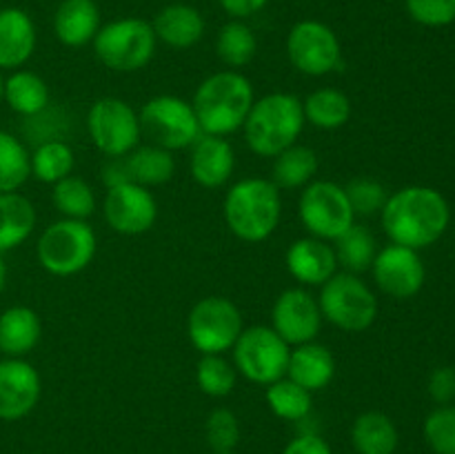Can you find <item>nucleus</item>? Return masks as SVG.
Here are the masks:
<instances>
[{"instance_id": "9", "label": "nucleus", "mask_w": 455, "mask_h": 454, "mask_svg": "<svg viewBox=\"0 0 455 454\" xmlns=\"http://www.w3.org/2000/svg\"><path fill=\"white\" fill-rule=\"evenodd\" d=\"M231 352H234L235 372L256 385L267 387L287 377L291 345L283 341L274 328L267 325L244 328Z\"/></svg>"}, {"instance_id": "43", "label": "nucleus", "mask_w": 455, "mask_h": 454, "mask_svg": "<svg viewBox=\"0 0 455 454\" xmlns=\"http://www.w3.org/2000/svg\"><path fill=\"white\" fill-rule=\"evenodd\" d=\"M283 454H333V450L318 432H300L289 441Z\"/></svg>"}, {"instance_id": "4", "label": "nucleus", "mask_w": 455, "mask_h": 454, "mask_svg": "<svg viewBox=\"0 0 455 454\" xmlns=\"http://www.w3.org/2000/svg\"><path fill=\"white\" fill-rule=\"evenodd\" d=\"M302 101L293 93L274 92L256 98L244 120V141L256 156L275 158L280 151L296 145L305 129Z\"/></svg>"}, {"instance_id": "31", "label": "nucleus", "mask_w": 455, "mask_h": 454, "mask_svg": "<svg viewBox=\"0 0 455 454\" xmlns=\"http://www.w3.org/2000/svg\"><path fill=\"white\" fill-rule=\"evenodd\" d=\"M76 165L74 150L62 138H53V141H44L36 145L34 154H31V176L47 185H56L62 178L71 176Z\"/></svg>"}, {"instance_id": "11", "label": "nucleus", "mask_w": 455, "mask_h": 454, "mask_svg": "<svg viewBox=\"0 0 455 454\" xmlns=\"http://www.w3.org/2000/svg\"><path fill=\"white\" fill-rule=\"evenodd\" d=\"M87 132L92 142L107 158H120L140 145L138 111L116 96L98 98L87 114Z\"/></svg>"}, {"instance_id": "32", "label": "nucleus", "mask_w": 455, "mask_h": 454, "mask_svg": "<svg viewBox=\"0 0 455 454\" xmlns=\"http://www.w3.org/2000/svg\"><path fill=\"white\" fill-rule=\"evenodd\" d=\"M338 265L345 267V272L351 274H363L371 270L373 258L378 254V243L371 231L364 225H351L345 234H340L333 245Z\"/></svg>"}, {"instance_id": "30", "label": "nucleus", "mask_w": 455, "mask_h": 454, "mask_svg": "<svg viewBox=\"0 0 455 454\" xmlns=\"http://www.w3.org/2000/svg\"><path fill=\"white\" fill-rule=\"evenodd\" d=\"M302 111H305V120L309 125L324 129V132H333L349 123L354 109H351V101L345 92L336 87H320L302 101Z\"/></svg>"}, {"instance_id": "45", "label": "nucleus", "mask_w": 455, "mask_h": 454, "mask_svg": "<svg viewBox=\"0 0 455 454\" xmlns=\"http://www.w3.org/2000/svg\"><path fill=\"white\" fill-rule=\"evenodd\" d=\"M4 285H7V265H4V258L0 254V292L4 289Z\"/></svg>"}, {"instance_id": "28", "label": "nucleus", "mask_w": 455, "mask_h": 454, "mask_svg": "<svg viewBox=\"0 0 455 454\" xmlns=\"http://www.w3.org/2000/svg\"><path fill=\"white\" fill-rule=\"evenodd\" d=\"M49 101L52 93L43 76L29 69H16L9 78H4V102L22 118L43 114L49 107Z\"/></svg>"}, {"instance_id": "38", "label": "nucleus", "mask_w": 455, "mask_h": 454, "mask_svg": "<svg viewBox=\"0 0 455 454\" xmlns=\"http://www.w3.org/2000/svg\"><path fill=\"white\" fill-rule=\"evenodd\" d=\"M347 199L355 216H373L380 214L387 203V190L380 181L369 176H355L345 185Z\"/></svg>"}, {"instance_id": "27", "label": "nucleus", "mask_w": 455, "mask_h": 454, "mask_svg": "<svg viewBox=\"0 0 455 454\" xmlns=\"http://www.w3.org/2000/svg\"><path fill=\"white\" fill-rule=\"evenodd\" d=\"M36 227V207L18 191L0 194V254L25 243Z\"/></svg>"}, {"instance_id": "24", "label": "nucleus", "mask_w": 455, "mask_h": 454, "mask_svg": "<svg viewBox=\"0 0 455 454\" xmlns=\"http://www.w3.org/2000/svg\"><path fill=\"white\" fill-rule=\"evenodd\" d=\"M43 336L40 316L27 305H13L0 314V352L7 359H25Z\"/></svg>"}, {"instance_id": "39", "label": "nucleus", "mask_w": 455, "mask_h": 454, "mask_svg": "<svg viewBox=\"0 0 455 454\" xmlns=\"http://www.w3.org/2000/svg\"><path fill=\"white\" fill-rule=\"evenodd\" d=\"M207 443L213 452H234L240 443V421L231 409L216 408L204 423Z\"/></svg>"}, {"instance_id": "36", "label": "nucleus", "mask_w": 455, "mask_h": 454, "mask_svg": "<svg viewBox=\"0 0 455 454\" xmlns=\"http://www.w3.org/2000/svg\"><path fill=\"white\" fill-rule=\"evenodd\" d=\"M31 176V154L20 138L0 132V194L18 191Z\"/></svg>"}, {"instance_id": "16", "label": "nucleus", "mask_w": 455, "mask_h": 454, "mask_svg": "<svg viewBox=\"0 0 455 454\" xmlns=\"http://www.w3.org/2000/svg\"><path fill=\"white\" fill-rule=\"evenodd\" d=\"M371 274L382 294L404 301L420 292L427 272L418 249L391 243L376 254Z\"/></svg>"}, {"instance_id": "10", "label": "nucleus", "mask_w": 455, "mask_h": 454, "mask_svg": "<svg viewBox=\"0 0 455 454\" xmlns=\"http://www.w3.org/2000/svg\"><path fill=\"white\" fill-rule=\"evenodd\" d=\"M298 214L309 236L327 240V243L345 234L355 223L345 185H338L333 181H311L300 191Z\"/></svg>"}, {"instance_id": "41", "label": "nucleus", "mask_w": 455, "mask_h": 454, "mask_svg": "<svg viewBox=\"0 0 455 454\" xmlns=\"http://www.w3.org/2000/svg\"><path fill=\"white\" fill-rule=\"evenodd\" d=\"M407 13L425 27H447L455 20V0H404Z\"/></svg>"}, {"instance_id": "40", "label": "nucleus", "mask_w": 455, "mask_h": 454, "mask_svg": "<svg viewBox=\"0 0 455 454\" xmlns=\"http://www.w3.org/2000/svg\"><path fill=\"white\" fill-rule=\"evenodd\" d=\"M425 441L435 454H455V405H443L427 417Z\"/></svg>"}, {"instance_id": "21", "label": "nucleus", "mask_w": 455, "mask_h": 454, "mask_svg": "<svg viewBox=\"0 0 455 454\" xmlns=\"http://www.w3.org/2000/svg\"><path fill=\"white\" fill-rule=\"evenodd\" d=\"M100 27L96 0H62L53 13V34L65 47L78 49L93 43Z\"/></svg>"}, {"instance_id": "6", "label": "nucleus", "mask_w": 455, "mask_h": 454, "mask_svg": "<svg viewBox=\"0 0 455 454\" xmlns=\"http://www.w3.org/2000/svg\"><path fill=\"white\" fill-rule=\"evenodd\" d=\"M156 31L142 18H118L98 29L93 53L111 71H138L151 62L156 53Z\"/></svg>"}, {"instance_id": "13", "label": "nucleus", "mask_w": 455, "mask_h": 454, "mask_svg": "<svg viewBox=\"0 0 455 454\" xmlns=\"http://www.w3.org/2000/svg\"><path fill=\"white\" fill-rule=\"evenodd\" d=\"M289 62L305 76H327L342 65L336 31L320 20H300L287 36Z\"/></svg>"}, {"instance_id": "46", "label": "nucleus", "mask_w": 455, "mask_h": 454, "mask_svg": "<svg viewBox=\"0 0 455 454\" xmlns=\"http://www.w3.org/2000/svg\"><path fill=\"white\" fill-rule=\"evenodd\" d=\"M4 101V78H3V71H0V102Z\"/></svg>"}, {"instance_id": "44", "label": "nucleus", "mask_w": 455, "mask_h": 454, "mask_svg": "<svg viewBox=\"0 0 455 454\" xmlns=\"http://www.w3.org/2000/svg\"><path fill=\"white\" fill-rule=\"evenodd\" d=\"M218 3L234 20H243V18H249L265 9L269 0H218Z\"/></svg>"}, {"instance_id": "3", "label": "nucleus", "mask_w": 455, "mask_h": 454, "mask_svg": "<svg viewBox=\"0 0 455 454\" xmlns=\"http://www.w3.org/2000/svg\"><path fill=\"white\" fill-rule=\"evenodd\" d=\"M227 227L244 243L269 239L283 218V199L271 178H243L229 187L222 203Z\"/></svg>"}, {"instance_id": "14", "label": "nucleus", "mask_w": 455, "mask_h": 454, "mask_svg": "<svg viewBox=\"0 0 455 454\" xmlns=\"http://www.w3.org/2000/svg\"><path fill=\"white\" fill-rule=\"evenodd\" d=\"M107 225L124 236H140L149 231L158 221V203L149 187L136 182H120L107 187L102 203Z\"/></svg>"}, {"instance_id": "2", "label": "nucleus", "mask_w": 455, "mask_h": 454, "mask_svg": "<svg viewBox=\"0 0 455 454\" xmlns=\"http://www.w3.org/2000/svg\"><path fill=\"white\" fill-rule=\"evenodd\" d=\"M256 93L251 80L235 69L216 71L198 85L191 107L198 118L200 132L227 138L243 129Z\"/></svg>"}, {"instance_id": "1", "label": "nucleus", "mask_w": 455, "mask_h": 454, "mask_svg": "<svg viewBox=\"0 0 455 454\" xmlns=\"http://www.w3.org/2000/svg\"><path fill=\"white\" fill-rule=\"evenodd\" d=\"M380 221L391 243L422 249L443 239L451 221V212L447 199L438 190L411 185L387 199Z\"/></svg>"}, {"instance_id": "17", "label": "nucleus", "mask_w": 455, "mask_h": 454, "mask_svg": "<svg viewBox=\"0 0 455 454\" xmlns=\"http://www.w3.org/2000/svg\"><path fill=\"white\" fill-rule=\"evenodd\" d=\"M43 383L29 361H0V421H20L38 405Z\"/></svg>"}, {"instance_id": "47", "label": "nucleus", "mask_w": 455, "mask_h": 454, "mask_svg": "<svg viewBox=\"0 0 455 454\" xmlns=\"http://www.w3.org/2000/svg\"><path fill=\"white\" fill-rule=\"evenodd\" d=\"M213 454H234V452H213Z\"/></svg>"}, {"instance_id": "22", "label": "nucleus", "mask_w": 455, "mask_h": 454, "mask_svg": "<svg viewBox=\"0 0 455 454\" xmlns=\"http://www.w3.org/2000/svg\"><path fill=\"white\" fill-rule=\"evenodd\" d=\"M287 377L309 390L311 394L324 390L336 377V359L331 350L318 341L296 345L289 354Z\"/></svg>"}, {"instance_id": "37", "label": "nucleus", "mask_w": 455, "mask_h": 454, "mask_svg": "<svg viewBox=\"0 0 455 454\" xmlns=\"http://www.w3.org/2000/svg\"><path fill=\"white\" fill-rule=\"evenodd\" d=\"M235 381H238V372H235L234 363L227 361L222 354H203L198 365H196V383H198L200 392L213 399H222L234 392Z\"/></svg>"}, {"instance_id": "8", "label": "nucleus", "mask_w": 455, "mask_h": 454, "mask_svg": "<svg viewBox=\"0 0 455 454\" xmlns=\"http://www.w3.org/2000/svg\"><path fill=\"white\" fill-rule=\"evenodd\" d=\"M138 120L142 136H147L151 145L169 151L187 150L203 136L191 102L172 93L149 98L142 105Z\"/></svg>"}, {"instance_id": "19", "label": "nucleus", "mask_w": 455, "mask_h": 454, "mask_svg": "<svg viewBox=\"0 0 455 454\" xmlns=\"http://www.w3.org/2000/svg\"><path fill=\"white\" fill-rule=\"evenodd\" d=\"M284 263H287L289 274L307 288H320L338 272V258L331 245L314 236L293 240L289 245Z\"/></svg>"}, {"instance_id": "26", "label": "nucleus", "mask_w": 455, "mask_h": 454, "mask_svg": "<svg viewBox=\"0 0 455 454\" xmlns=\"http://www.w3.org/2000/svg\"><path fill=\"white\" fill-rule=\"evenodd\" d=\"M400 434L385 412H363L351 426V445L358 454H395Z\"/></svg>"}, {"instance_id": "25", "label": "nucleus", "mask_w": 455, "mask_h": 454, "mask_svg": "<svg viewBox=\"0 0 455 454\" xmlns=\"http://www.w3.org/2000/svg\"><path fill=\"white\" fill-rule=\"evenodd\" d=\"M124 169H127L129 182H136L142 187H158L164 185L173 178L176 172V160L173 151L163 150L158 145H138L136 150L123 156Z\"/></svg>"}, {"instance_id": "35", "label": "nucleus", "mask_w": 455, "mask_h": 454, "mask_svg": "<svg viewBox=\"0 0 455 454\" xmlns=\"http://www.w3.org/2000/svg\"><path fill=\"white\" fill-rule=\"evenodd\" d=\"M52 200L56 205L62 218H76V221H87L96 212V191L84 178L67 176L53 185Z\"/></svg>"}, {"instance_id": "20", "label": "nucleus", "mask_w": 455, "mask_h": 454, "mask_svg": "<svg viewBox=\"0 0 455 454\" xmlns=\"http://www.w3.org/2000/svg\"><path fill=\"white\" fill-rule=\"evenodd\" d=\"M36 49V25L18 7L0 9V71L20 69Z\"/></svg>"}, {"instance_id": "7", "label": "nucleus", "mask_w": 455, "mask_h": 454, "mask_svg": "<svg viewBox=\"0 0 455 454\" xmlns=\"http://www.w3.org/2000/svg\"><path fill=\"white\" fill-rule=\"evenodd\" d=\"M323 319L342 332H364L378 319V298L369 285L351 272H336L318 296Z\"/></svg>"}, {"instance_id": "29", "label": "nucleus", "mask_w": 455, "mask_h": 454, "mask_svg": "<svg viewBox=\"0 0 455 454\" xmlns=\"http://www.w3.org/2000/svg\"><path fill=\"white\" fill-rule=\"evenodd\" d=\"M318 165V154L311 147L296 142L274 158L271 182L278 190H305L314 181Z\"/></svg>"}, {"instance_id": "23", "label": "nucleus", "mask_w": 455, "mask_h": 454, "mask_svg": "<svg viewBox=\"0 0 455 454\" xmlns=\"http://www.w3.org/2000/svg\"><path fill=\"white\" fill-rule=\"evenodd\" d=\"M156 38L172 49H189L204 36V18L196 7L173 3L160 9L151 22Z\"/></svg>"}, {"instance_id": "5", "label": "nucleus", "mask_w": 455, "mask_h": 454, "mask_svg": "<svg viewBox=\"0 0 455 454\" xmlns=\"http://www.w3.org/2000/svg\"><path fill=\"white\" fill-rule=\"evenodd\" d=\"M96 249V231L87 221L60 218L40 234L36 256L52 276H76L92 265Z\"/></svg>"}, {"instance_id": "12", "label": "nucleus", "mask_w": 455, "mask_h": 454, "mask_svg": "<svg viewBox=\"0 0 455 454\" xmlns=\"http://www.w3.org/2000/svg\"><path fill=\"white\" fill-rule=\"evenodd\" d=\"M244 329L238 305L225 296L200 298L187 319L189 341L200 354H225Z\"/></svg>"}, {"instance_id": "33", "label": "nucleus", "mask_w": 455, "mask_h": 454, "mask_svg": "<svg viewBox=\"0 0 455 454\" xmlns=\"http://www.w3.org/2000/svg\"><path fill=\"white\" fill-rule=\"evenodd\" d=\"M265 399L275 417L291 423L305 421L311 414V408H314L311 392L305 390L302 385H298V383L291 381L289 377H283L275 383H271V385H267Z\"/></svg>"}, {"instance_id": "34", "label": "nucleus", "mask_w": 455, "mask_h": 454, "mask_svg": "<svg viewBox=\"0 0 455 454\" xmlns=\"http://www.w3.org/2000/svg\"><path fill=\"white\" fill-rule=\"evenodd\" d=\"M258 38L249 25L243 20H231L220 27L216 38V53L229 69L238 71L240 67H247L256 58Z\"/></svg>"}, {"instance_id": "15", "label": "nucleus", "mask_w": 455, "mask_h": 454, "mask_svg": "<svg viewBox=\"0 0 455 454\" xmlns=\"http://www.w3.org/2000/svg\"><path fill=\"white\" fill-rule=\"evenodd\" d=\"M323 320L318 298L305 288L284 289L271 307V328L293 347L315 341Z\"/></svg>"}, {"instance_id": "42", "label": "nucleus", "mask_w": 455, "mask_h": 454, "mask_svg": "<svg viewBox=\"0 0 455 454\" xmlns=\"http://www.w3.org/2000/svg\"><path fill=\"white\" fill-rule=\"evenodd\" d=\"M429 394L435 403H451L455 399V368H438L429 377Z\"/></svg>"}, {"instance_id": "18", "label": "nucleus", "mask_w": 455, "mask_h": 454, "mask_svg": "<svg viewBox=\"0 0 455 454\" xmlns=\"http://www.w3.org/2000/svg\"><path fill=\"white\" fill-rule=\"evenodd\" d=\"M189 169L194 181L204 190H220L229 182L235 169V151L222 136L203 134L189 147Z\"/></svg>"}]
</instances>
